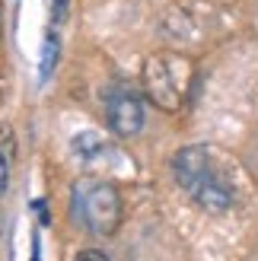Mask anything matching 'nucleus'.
<instances>
[{
    "label": "nucleus",
    "mask_w": 258,
    "mask_h": 261,
    "mask_svg": "<svg viewBox=\"0 0 258 261\" xmlns=\"http://www.w3.org/2000/svg\"><path fill=\"white\" fill-rule=\"evenodd\" d=\"M73 217L83 229L112 236L121 223V194L109 181H80L73 188Z\"/></svg>",
    "instance_id": "obj_3"
},
{
    "label": "nucleus",
    "mask_w": 258,
    "mask_h": 261,
    "mask_svg": "<svg viewBox=\"0 0 258 261\" xmlns=\"http://www.w3.org/2000/svg\"><path fill=\"white\" fill-rule=\"evenodd\" d=\"M195 80V67L191 61L175 55V51H157L144 64V89L153 106H160L163 112H178L182 102Z\"/></svg>",
    "instance_id": "obj_2"
},
{
    "label": "nucleus",
    "mask_w": 258,
    "mask_h": 261,
    "mask_svg": "<svg viewBox=\"0 0 258 261\" xmlns=\"http://www.w3.org/2000/svg\"><path fill=\"white\" fill-rule=\"evenodd\" d=\"M106 121L118 137L140 134V127H144V99L127 93V89L115 93L109 99V106H106Z\"/></svg>",
    "instance_id": "obj_4"
},
{
    "label": "nucleus",
    "mask_w": 258,
    "mask_h": 261,
    "mask_svg": "<svg viewBox=\"0 0 258 261\" xmlns=\"http://www.w3.org/2000/svg\"><path fill=\"white\" fill-rule=\"evenodd\" d=\"M10 169H13V134L7 124H0V194L10 188Z\"/></svg>",
    "instance_id": "obj_6"
},
{
    "label": "nucleus",
    "mask_w": 258,
    "mask_h": 261,
    "mask_svg": "<svg viewBox=\"0 0 258 261\" xmlns=\"http://www.w3.org/2000/svg\"><path fill=\"white\" fill-rule=\"evenodd\" d=\"M76 261H109V258L102 255L99 249H83L80 255H76Z\"/></svg>",
    "instance_id": "obj_7"
},
{
    "label": "nucleus",
    "mask_w": 258,
    "mask_h": 261,
    "mask_svg": "<svg viewBox=\"0 0 258 261\" xmlns=\"http://www.w3.org/2000/svg\"><path fill=\"white\" fill-rule=\"evenodd\" d=\"M172 172L201 211L223 214L233 207V191L223 181V175H217L208 147H182L172 160Z\"/></svg>",
    "instance_id": "obj_1"
},
{
    "label": "nucleus",
    "mask_w": 258,
    "mask_h": 261,
    "mask_svg": "<svg viewBox=\"0 0 258 261\" xmlns=\"http://www.w3.org/2000/svg\"><path fill=\"white\" fill-rule=\"evenodd\" d=\"M58 61H61V38H58L55 29H48L45 32V42H42V58H38V83H48L51 80Z\"/></svg>",
    "instance_id": "obj_5"
}]
</instances>
